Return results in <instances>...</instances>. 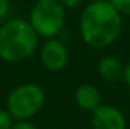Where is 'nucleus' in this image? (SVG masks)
I'll return each mask as SVG.
<instances>
[{"mask_svg": "<svg viewBox=\"0 0 130 129\" xmlns=\"http://www.w3.org/2000/svg\"><path fill=\"white\" fill-rule=\"evenodd\" d=\"M122 31V15L108 0H94L80 15V35L86 45L103 49L112 45Z\"/></svg>", "mask_w": 130, "mask_h": 129, "instance_id": "nucleus-1", "label": "nucleus"}, {"mask_svg": "<svg viewBox=\"0 0 130 129\" xmlns=\"http://www.w3.org/2000/svg\"><path fill=\"white\" fill-rule=\"evenodd\" d=\"M39 35L29 21L14 18L0 28V58L7 63L26 60L38 47Z\"/></svg>", "mask_w": 130, "mask_h": 129, "instance_id": "nucleus-2", "label": "nucleus"}, {"mask_svg": "<svg viewBox=\"0 0 130 129\" xmlns=\"http://www.w3.org/2000/svg\"><path fill=\"white\" fill-rule=\"evenodd\" d=\"M65 22V7L60 0H38L29 15V24L42 38H55Z\"/></svg>", "mask_w": 130, "mask_h": 129, "instance_id": "nucleus-3", "label": "nucleus"}, {"mask_svg": "<svg viewBox=\"0 0 130 129\" xmlns=\"http://www.w3.org/2000/svg\"><path fill=\"white\" fill-rule=\"evenodd\" d=\"M44 90L36 83H24L14 88L7 97V111L14 119H29L42 110Z\"/></svg>", "mask_w": 130, "mask_h": 129, "instance_id": "nucleus-4", "label": "nucleus"}, {"mask_svg": "<svg viewBox=\"0 0 130 129\" xmlns=\"http://www.w3.org/2000/svg\"><path fill=\"white\" fill-rule=\"evenodd\" d=\"M40 61L47 71H62L68 64V49L61 40L50 38L40 50Z\"/></svg>", "mask_w": 130, "mask_h": 129, "instance_id": "nucleus-5", "label": "nucleus"}, {"mask_svg": "<svg viewBox=\"0 0 130 129\" xmlns=\"http://www.w3.org/2000/svg\"><path fill=\"white\" fill-rule=\"evenodd\" d=\"M94 129H126V119L120 110L108 104H100L91 111Z\"/></svg>", "mask_w": 130, "mask_h": 129, "instance_id": "nucleus-6", "label": "nucleus"}, {"mask_svg": "<svg viewBox=\"0 0 130 129\" xmlns=\"http://www.w3.org/2000/svg\"><path fill=\"white\" fill-rule=\"evenodd\" d=\"M76 104L85 111H93L101 104V94L93 85H80L75 93Z\"/></svg>", "mask_w": 130, "mask_h": 129, "instance_id": "nucleus-7", "label": "nucleus"}, {"mask_svg": "<svg viewBox=\"0 0 130 129\" xmlns=\"http://www.w3.org/2000/svg\"><path fill=\"white\" fill-rule=\"evenodd\" d=\"M123 68L119 60L113 56H107L101 58L98 63V74L101 75V78L105 79L108 82H116L120 79V76H123Z\"/></svg>", "mask_w": 130, "mask_h": 129, "instance_id": "nucleus-8", "label": "nucleus"}, {"mask_svg": "<svg viewBox=\"0 0 130 129\" xmlns=\"http://www.w3.org/2000/svg\"><path fill=\"white\" fill-rule=\"evenodd\" d=\"M120 15H130V0H108Z\"/></svg>", "mask_w": 130, "mask_h": 129, "instance_id": "nucleus-9", "label": "nucleus"}, {"mask_svg": "<svg viewBox=\"0 0 130 129\" xmlns=\"http://www.w3.org/2000/svg\"><path fill=\"white\" fill-rule=\"evenodd\" d=\"M7 110H0V129H13L14 121Z\"/></svg>", "mask_w": 130, "mask_h": 129, "instance_id": "nucleus-10", "label": "nucleus"}, {"mask_svg": "<svg viewBox=\"0 0 130 129\" xmlns=\"http://www.w3.org/2000/svg\"><path fill=\"white\" fill-rule=\"evenodd\" d=\"M13 129H38L32 122H29V119H20V121L14 122Z\"/></svg>", "mask_w": 130, "mask_h": 129, "instance_id": "nucleus-11", "label": "nucleus"}, {"mask_svg": "<svg viewBox=\"0 0 130 129\" xmlns=\"http://www.w3.org/2000/svg\"><path fill=\"white\" fill-rule=\"evenodd\" d=\"M10 11V3L8 0H0V21L6 17Z\"/></svg>", "mask_w": 130, "mask_h": 129, "instance_id": "nucleus-12", "label": "nucleus"}, {"mask_svg": "<svg viewBox=\"0 0 130 129\" xmlns=\"http://www.w3.org/2000/svg\"><path fill=\"white\" fill-rule=\"evenodd\" d=\"M61 4L64 6V7H68V8H73L76 7V6H79L80 0H60Z\"/></svg>", "mask_w": 130, "mask_h": 129, "instance_id": "nucleus-13", "label": "nucleus"}, {"mask_svg": "<svg viewBox=\"0 0 130 129\" xmlns=\"http://www.w3.org/2000/svg\"><path fill=\"white\" fill-rule=\"evenodd\" d=\"M123 79H125L126 83L130 86V61L127 63V65L123 68Z\"/></svg>", "mask_w": 130, "mask_h": 129, "instance_id": "nucleus-14", "label": "nucleus"}, {"mask_svg": "<svg viewBox=\"0 0 130 129\" xmlns=\"http://www.w3.org/2000/svg\"><path fill=\"white\" fill-rule=\"evenodd\" d=\"M0 28H2V24H0Z\"/></svg>", "mask_w": 130, "mask_h": 129, "instance_id": "nucleus-15", "label": "nucleus"}, {"mask_svg": "<svg viewBox=\"0 0 130 129\" xmlns=\"http://www.w3.org/2000/svg\"><path fill=\"white\" fill-rule=\"evenodd\" d=\"M90 2H94V0H90Z\"/></svg>", "mask_w": 130, "mask_h": 129, "instance_id": "nucleus-16", "label": "nucleus"}]
</instances>
